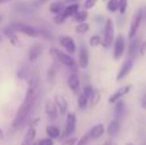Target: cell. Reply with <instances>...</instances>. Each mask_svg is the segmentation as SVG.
Masks as SVG:
<instances>
[{
	"label": "cell",
	"mask_w": 146,
	"mask_h": 145,
	"mask_svg": "<svg viewBox=\"0 0 146 145\" xmlns=\"http://www.w3.org/2000/svg\"><path fill=\"white\" fill-rule=\"evenodd\" d=\"M41 53H42V45L41 44H33L28 50V62H31V63L36 62L38 57L41 55Z\"/></svg>",
	"instance_id": "obj_16"
},
{
	"label": "cell",
	"mask_w": 146,
	"mask_h": 145,
	"mask_svg": "<svg viewBox=\"0 0 146 145\" xmlns=\"http://www.w3.org/2000/svg\"><path fill=\"white\" fill-rule=\"evenodd\" d=\"M0 21H1V15H0Z\"/></svg>",
	"instance_id": "obj_48"
},
{
	"label": "cell",
	"mask_w": 146,
	"mask_h": 145,
	"mask_svg": "<svg viewBox=\"0 0 146 145\" xmlns=\"http://www.w3.org/2000/svg\"><path fill=\"white\" fill-rule=\"evenodd\" d=\"M124 51H126V41L122 35H118L114 40V46H113V58L114 61H119L123 57Z\"/></svg>",
	"instance_id": "obj_6"
},
{
	"label": "cell",
	"mask_w": 146,
	"mask_h": 145,
	"mask_svg": "<svg viewBox=\"0 0 146 145\" xmlns=\"http://www.w3.org/2000/svg\"><path fill=\"white\" fill-rule=\"evenodd\" d=\"M140 45L141 44H140V41L136 37L133 40H131V44H129V48H128V57H133L136 54V51H139Z\"/></svg>",
	"instance_id": "obj_25"
},
{
	"label": "cell",
	"mask_w": 146,
	"mask_h": 145,
	"mask_svg": "<svg viewBox=\"0 0 146 145\" xmlns=\"http://www.w3.org/2000/svg\"><path fill=\"white\" fill-rule=\"evenodd\" d=\"M96 3H98V0H85V4H83V7H85L86 10L92 9V8L96 5Z\"/></svg>",
	"instance_id": "obj_37"
},
{
	"label": "cell",
	"mask_w": 146,
	"mask_h": 145,
	"mask_svg": "<svg viewBox=\"0 0 146 145\" xmlns=\"http://www.w3.org/2000/svg\"><path fill=\"white\" fill-rule=\"evenodd\" d=\"M139 54H140V55H145V54H146V40H145V41H142L141 45H140Z\"/></svg>",
	"instance_id": "obj_40"
},
{
	"label": "cell",
	"mask_w": 146,
	"mask_h": 145,
	"mask_svg": "<svg viewBox=\"0 0 146 145\" xmlns=\"http://www.w3.org/2000/svg\"><path fill=\"white\" fill-rule=\"evenodd\" d=\"M66 19H67V18L64 17L63 13H60V14H55V15H54V18H53V21H54V23H55V25H63V23L66 22Z\"/></svg>",
	"instance_id": "obj_34"
},
{
	"label": "cell",
	"mask_w": 146,
	"mask_h": 145,
	"mask_svg": "<svg viewBox=\"0 0 146 145\" xmlns=\"http://www.w3.org/2000/svg\"><path fill=\"white\" fill-rule=\"evenodd\" d=\"M36 100H37V95H36L35 98H32V99H30V100H23V103L21 104L19 109H18L17 114H15L14 120H13V122H12L13 128H18V127L22 126V123L26 121V118L28 117V114H30L31 110H32L33 107H35Z\"/></svg>",
	"instance_id": "obj_1"
},
{
	"label": "cell",
	"mask_w": 146,
	"mask_h": 145,
	"mask_svg": "<svg viewBox=\"0 0 146 145\" xmlns=\"http://www.w3.org/2000/svg\"><path fill=\"white\" fill-rule=\"evenodd\" d=\"M88 43H90V46L96 48V46H99V45H101V44H103V39H101L100 36H98V35H94V36H91V37H90Z\"/></svg>",
	"instance_id": "obj_31"
},
{
	"label": "cell",
	"mask_w": 146,
	"mask_h": 145,
	"mask_svg": "<svg viewBox=\"0 0 146 145\" xmlns=\"http://www.w3.org/2000/svg\"><path fill=\"white\" fill-rule=\"evenodd\" d=\"M90 31V25H88L87 22L85 23H78L77 26H76V32L80 33V35H83V33L88 32Z\"/></svg>",
	"instance_id": "obj_29"
},
{
	"label": "cell",
	"mask_w": 146,
	"mask_h": 145,
	"mask_svg": "<svg viewBox=\"0 0 146 145\" xmlns=\"http://www.w3.org/2000/svg\"><path fill=\"white\" fill-rule=\"evenodd\" d=\"M10 27H12L14 31H18V32L28 36V37H40L41 36L38 28H35L30 25H26V23H13Z\"/></svg>",
	"instance_id": "obj_4"
},
{
	"label": "cell",
	"mask_w": 146,
	"mask_h": 145,
	"mask_svg": "<svg viewBox=\"0 0 146 145\" xmlns=\"http://www.w3.org/2000/svg\"><path fill=\"white\" fill-rule=\"evenodd\" d=\"M44 110H45L46 116H48L49 118H51V120L56 118V117H58V114H59L58 108H56L55 103H54L53 100H46L45 105H44Z\"/></svg>",
	"instance_id": "obj_15"
},
{
	"label": "cell",
	"mask_w": 146,
	"mask_h": 145,
	"mask_svg": "<svg viewBox=\"0 0 146 145\" xmlns=\"http://www.w3.org/2000/svg\"><path fill=\"white\" fill-rule=\"evenodd\" d=\"M140 105H141L142 109H146V94L141 98V100H140Z\"/></svg>",
	"instance_id": "obj_41"
},
{
	"label": "cell",
	"mask_w": 146,
	"mask_h": 145,
	"mask_svg": "<svg viewBox=\"0 0 146 145\" xmlns=\"http://www.w3.org/2000/svg\"><path fill=\"white\" fill-rule=\"evenodd\" d=\"M119 127H121V120L117 117L108 125V127H106V134H108L110 138H114V136H117V134H118Z\"/></svg>",
	"instance_id": "obj_18"
},
{
	"label": "cell",
	"mask_w": 146,
	"mask_h": 145,
	"mask_svg": "<svg viewBox=\"0 0 146 145\" xmlns=\"http://www.w3.org/2000/svg\"><path fill=\"white\" fill-rule=\"evenodd\" d=\"M132 68H133V59L132 58L126 59V61L123 62V64L121 66V68H119L115 80L117 81H122L123 78H126V77L129 74V72L132 71Z\"/></svg>",
	"instance_id": "obj_8"
},
{
	"label": "cell",
	"mask_w": 146,
	"mask_h": 145,
	"mask_svg": "<svg viewBox=\"0 0 146 145\" xmlns=\"http://www.w3.org/2000/svg\"><path fill=\"white\" fill-rule=\"evenodd\" d=\"M54 103H55L60 116H64L68 113V102H67V99L62 94H56L54 96Z\"/></svg>",
	"instance_id": "obj_10"
},
{
	"label": "cell",
	"mask_w": 146,
	"mask_h": 145,
	"mask_svg": "<svg viewBox=\"0 0 146 145\" xmlns=\"http://www.w3.org/2000/svg\"><path fill=\"white\" fill-rule=\"evenodd\" d=\"M50 54L58 62H60L62 64L69 67V68H76V61L73 59L72 55H69L68 53H63L62 50H59V49H56V48H51L50 49Z\"/></svg>",
	"instance_id": "obj_2"
},
{
	"label": "cell",
	"mask_w": 146,
	"mask_h": 145,
	"mask_svg": "<svg viewBox=\"0 0 146 145\" xmlns=\"http://www.w3.org/2000/svg\"><path fill=\"white\" fill-rule=\"evenodd\" d=\"M88 63H90V57H88V51L86 49L85 45H82L80 48V57H78V66L80 68L86 69L88 67Z\"/></svg>",
	"instance_id": "obj_14"
},
{
	"label": "cell",
	"mask_w": 146,
	"mask_h": 145,
	"mask_svg": "<svg viewBox=\"0 0 146 145\" xmlns=\"http://www.w3.org/2000/svg\"><path fill=\"white\" fill-rule=\"evenodd\" d=\"M66 3L64 0H56V1H53L50 5H49V12L53 13L54 15L55 14H60L63 13V10L66 9Z\"/></svg>",
	"instance_id": "obj_19"
},
{
	"label": "cell",
	"mask_w": 146,
	"mask_h": 145,
	"mask_svg": "<svg viewBox=\"0 0 146 145\" xmlns=\"http://www.w3.org/2000/svg\"><path fill=\"white\" fill-rule=\"evenodd\" d=\"M142 18H144V12L142 9H139L137 13L133 15V19L131 21V26H129V31H128V37L129 40H133L137 35V31H139L140 26H141Z\"/></svg>",
	"instance_id": "obj_5"
},
{
	"label": "cell",
	"mask_w": 146,
	"mask_h": 145,
	"mask_svg": "<svg viewBox=\"0 0 146 145\" xmlns=\"http://www.w3.org/2000/svg\"><path fill=\"white\" fill-rule=\"evenodd\" d=\"M113 43H114V22L113 19L108 18V19H105V25H104V37L101 45L104 48H109Z\"/></svg>",
	"instance_id": "obj_3"
},
{
	"label": "cell",
	"mask_w": 146,
	"mask_h": 145,
	"mask_svg": "<svg viewBox=\"0 0 146 145\" xmlns=\"http://www.w3.org/2000/svg\"><path fill=\"white\" fill-rule=\"evenodd\" d=\"M76 126H77V117H76L74 112H68L67 113V121H66V132L67 135H71L76 131Z\"/></svg>",
	"instance_id": "obj_13"
},
{
	"label": "cell",
	"mask_w": 146,
	"mask_h": 145,
	"mask_svg": "<svg viewBox=\"0 0 146 145\" xmlns=\"http://www.w3.org/2000/svg\"><path fill=\"white\" fill-rule=\"evenodd\" d=\"M59 44L66 49V51H68L69 55L74 54L76 50H77V48H76V43L71 36H63V37H60L59 39Z\"/></svg>",
	"instance_id": "obj_12"
},
{
	"label": "cell",
	"mask_w": 146,
	"mask_h": 145,
	"mask_svg": "<svg viewBox=\"0 0 146 145\" xmlns=\"http://www.w3.org/2000/svg\"><path fill=\"white\" fill-rule=\"evenodd\" d=\"M94 87L92 86H90V85H86L85 87H83V90H82V92H85L86 95H87L88 98H91V95H92V92H94Z\"/></svg>",
	"instance_id": "obj_38"
},
{
	"label": "cell",
	"mask_w": 146,
	"mask_h": 145,
	"mask_svg": "<svg viewBox=\"0 0 146 145\" xmlns=\"http://www.w3.org/2000/svg\"><path fill=\"white\" fill-rule=\"evenodd\" d=\"M90 140H91V139H90V136H88V134H86V135H83L82 138L77 141V144H76V145H88Z\"/></svg>",
	"instance_id": "obj_36"
},
{
	"label": "cell",
	"mask_w": 146,
	"mask_h": 145,
	"mask_svg": "<svg viewBox=\"0 0 146 145\" xmlns=\"http://www.w3.org/2000/svg\"><path fill=\"white\" fill-rule=\"evenodd\" d=\"M33 145H54V140L50 138H45V139H41V140L36 141Z\"/></svg>",
	"instance_id": "obj_35"
},
{
	"label": "cell",
	"mask_w": 146,
	"mask_h": 145,
	"mask_svg": "<svg viewBox=\"0 0 146 145\" xmlns=\"http://www.w3.org/2000/svg\"><path fill=\"white\" fill-rule=\"evenodd\" d=\"M124 110H126V104H124L123 100H119V102L115 103V108H114V112H115V114L118 116H122L124 113Z\"/></svg>",
	"instance_id": "obj_30"
},
{
	"label": "cell",
	"mask_w": 146,
	"mask_h": 145,
	"mask_svg": "<svg viewBox=\"0 0 146 145\" xmlns=\"http://www.w3.org/2000/svg\"><path fill=\"white\" fill-rule=\"evenodd\" d=\"M46 134H48V138L53 139V140L54 139H60V136H62L60 128L54 126V125H50L46 127Z\"/></svg>",
	"instance_id": "obj_24"
},
{
	"label": "cell",
	"mask_w": 146,
	"mask_h": 145,
	"mask_svg": "<svg viewBox=\"0 0 146 145\" xmlns=\"http://www.w3.org/2000/svg\"><path fill=\"white\" fill-rule=\"evenodd\" d=\"M4 138H5V135H4V131L0 128V143H1L3 140H4Z\"/></svg>",
	"instance_id": "obj_43"
},
{
	"label": "cell",
	"mask_w": 146,
	"mask_h": 145,
	"mask_svg": "<svg viewBox=\"0 0 146 145\" xmlns=\"http://www.w3.org/2000/svg\"><path fill=\"white\" fill-rule=\"evenodd\" d=\"M106 10L109 13L119 12V1L118 0H108L106 1Z\"/></svg>",
	"instance_id": "obj_27"
},
{
	"label": "cell",
	"mask_w": 146,
	"mask_h": 145,
	"mask_svg": "<svg viewBox=\"0 0 146 145\" xmlns=\"http://www.w3.org/2000/svg\"><path fill=\"white\" fill-rule=\"evenodd\" d=\"M131 89H132V85H124V86H121L118 90H115V91L109 96L108 103L109 104H115L117 102L122 100V98L123 96H126V95L131 91Z\"/></svg>",
	"instance_id": "obj_7"
},
{
	"label": "cell",
	"mask_w": 146,
	"mask_h": 145,
	"mask_svg": "<svg viewBox=\"0 0 146 145\" xmlns=\"http://www.w3.org/2000/svg\"><path fill=\"white\" fill-rule=\"evenodd\" d=\"M80 12V4H69L66 7V9L63 10V14L66 18H69V17H74L77 13Z\"/></svg>",
	"instance_id": "obj_21"
},
{
	"label": "cell",
	"mask_w": 146,
	"mask_h": 145,
	"mask_svg": "<svg viewBox=\"0 0 146 145\" xmlns=\"http://www.w3.org/2000/svg\"><path fill=\"white\" fill-rule=\"evenodd\" d=\"M48 80L50 84H54V81H55V68H54V66H50L48 69Z\"/></svg>",
	"instance_id": "obj_33"
},
{
	"label": "cell",
	"mask_w": 146,
	"mask_h": 145,
	"mask_svg": "<svg viewBox=\"0 0 146 145\" xmlns=\"http://www.w3.org/2000/svg\"><path fill=\"white\" fill-rule=\"evenodd\" d=\"M76 144H77V139L76 138H68L62 141V145H76Z\"/></svg>",
	"instance_id": "obj_39"
},
{
	"label": "cell",
	"mask_w": 146,
	"mask_h": 145,
	"mask_svg": "<svg viewBox=\"0 0 146 145\" xmlns=\"http://www.w3.org/2000/svg\"><path fill=\"white\" fill-rule=\"evenodd\" d=\"M67 84H68L69 89L72 90L74 94H80V78H78V76L76 73H72L71 76L68 77V81H67Z\"/></svg>",
	"instance_id": "obj_20"
},
{
	"label": "cell",
	"mask_w": 146,
	"mask_h": 145,
	"mask_svg": "<svg viewBox=\"0 0 146 145\" xmlns=\"http://www.w3.org/2000/svg\"><path fill=\"white\" fill-rule=\"evenodd\" d=\"M119 1V13L122 15L126 14L127 8H128V0H118Z\"/></svg>",
	"instance_id": "obj_32"
},
{
	"label": "cell",
	"mask_w": 146,
	"mask_h": 145,
	"mask_svg": "<svg viewBox=\"0 0 146 145\" xmlns=\"http://www.w3.org/2000/svg\"><path fill=\"white\" fill-rule=\"evenodd\" d=\"M46 1H49V0H40L41 4H44V3H46Z\"/></svg>",
	"instance_id": "obj_45"
},
{
	"label": "cell",
	"mask_w": 146,
	"mask_h": 145,
	"mask_svg": "<svg viewBox=\"0 0 146 145\" xmlns=\"http://www.w3.org/2000/svg\"><path fill=\"white\" fill-rule=\"evenodd\" d=\"M88 104H90V98H88L85 92L81 91L77 98V107L80 108V109H86V108L88 107Z\"/></svg>",
	"instance_id": "obj_23"
},
{
	"label": "cell",
	"mask_w": 146,
	"mask_h": 145,
	"mask_svg": "<svg viewBox=\"0 0 146 145\" xmlns=\"http://www.w3.org/2000/svg\"><path fill=\"white\" fill-rule=\"evenodd\" d=\"M9 0H0V5H3V4H5V3H8Z\"/></svg>",
	"instance_id": "obj_44"
},
{
	"label": "cell",
	"mask_w": 146,
	"mask_h": 145,
	"mask_svg": "<svg viewBox=\"0 0 146 145\" xmlns=\"http://www.w3.org/2000/svg\"><path fill=\"white\" fill-rule=\"evenodd\" d=\"M104 1H108V0H104Z\"/></svg>",
	"instance_id": "obj_49"
},
{
	"label": "cell",
	"mask_w": 146,
	"mask_h": 145,
	"mask_svg": "<svg viewBox=\"0 0 146 145\" xmlns=\"http://www.w3.org/2000/svg\"><path fill=\"white\" fill-rule=\"evenodd\" d=\"M100 99H101V94H100V91L99 90H94V92H92V95H91V98H90V108H94V107H96V105L100 103Z\"/></svg>",
	"instance_id": "obj_26"
},
{
	"label": "cell",
	"mask_w": 146,
	"mask_h": 145,
	"mask_svg": "<svg viewBox=\"0 0 146 145\" xmlns=\"http://www.w3.org/2000/svg\"><path fill=\"white\" fill-rule=\"evenodd\" d=\"M88 18V13L87 10H80L77 14L74 15V21L77 23H85Z\"/></svg>",
	"instance_id": "obj_28"
},
{
	"label": "cell",
	"mask_w": 146,
	"mask_h": 145,
	"mask_svg": "<svg viewBox=\"0 0 146 145\" xmlns=\"http://www.w3.org/2000/svg\"><path fill=\"white\" fill-rule=\"evenodd\" d=\"M37 89H38V78L37 76H33L32 78L28 81V86L26 90V96L23 100H30L37 95Z\"/></svg>",
	"instance_id": "obj_9"
},
{
	"label": "cell",
	"mask_w": 146,
	"mask_h": 145,
	"mask_svg": "<svg viewBox=\"0 0 146 145\" xmlns=\"http://www.w3.org/2000/svg\"><path fill=\"white\" fill-rule=\"evenodd\" d=\"M126 145H135V144H132V143H128V144H126Z\"/></svg>",
	"instance_id": "obj_47"
},
{
	"label": "cell",
	"mask_w": 146,
	"mask_h": 145,
	"mask_svg": "<svg viewBox=\"0 0 146 145\" xmlns=\"http://www.w3.org/2000/svg\"><path fill=\"white\" fill-rule=\"evenodd\" d=\"M35 138H36V128L35 127H28V131L26 132L25 138H23L22 145H32Z\"/></svg>",
	"instance_id": "obj_22"
},
{
	"label": "cell",
	"mask_w": 146,
	"mask_h": 145,
	"mask_svg": "<svg viewBox=\"0 0 146 145\" xmlns=\"http://www.w3.org/2000/svg\"><path fill=\"white\" fill-rule=\"evenodd\" d=\"M104 145H111L110 141H106V143H104Z\"/></svg>",
	"instance_id": "obj_46"
},
{
	"label": "cell",
	"mask_w": 146,
	"mask_h": 145,
	"mask_svg": "<svg viewBox=\"0 0 146 145\" xmlns=\"http://www.w3.org/2000/svg\"><path fill=\"white\" fill-rule=\"evenodd\" d=\"M4 35L8 37L10 45H13L14 48H23V43L18 39V36L15 35V31L12 27H5L4 28Z\"/></svg>",
	"instance_id": "obj_11"
},
{
	"label": "cell",
	"mask_w": 146,
	"mask_h": 145,
	"mask_svg": "<svg viewBox=\"0 0 146 145\" xmlns=\"http://www.w3.org/2000/svg\"><path fill=\"white\" fill-rule=\"evenodd\" d=\"M77 1H80V0H64V3H66L67 5H69V4H77Z\"/></svg>",
	"instance_id": "obj_42"
},
{
	"label": "cell",
	"mask_w": 146,
	"mask_h": 145,
	"mask_svg": "<svg viewBox=\"0 0 146 145\" xmlns=\"http://www.w3.org/2000/svg\"><path fill=\"white\" fill-rule=\"evenodd\" d=\"M88 136H90L91 140H96V139L101 138V136L105 134V126L103 123H99V125H95L91 127V130L88 131Z\"/></svg>",
	"instance_id": "obj_17"
}]
</instances>
